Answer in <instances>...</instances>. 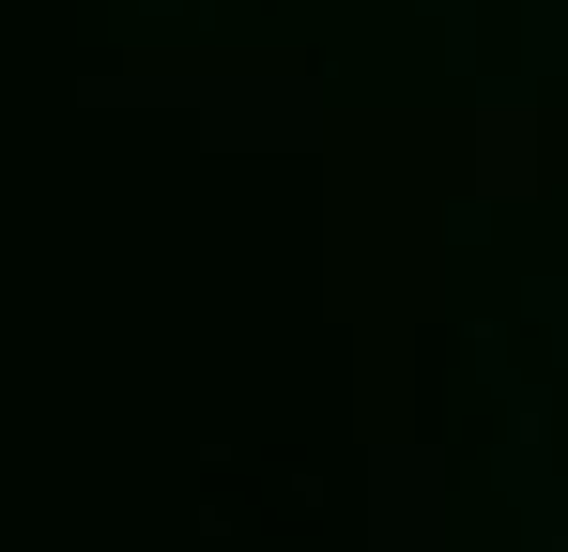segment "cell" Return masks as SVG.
<instances>
[]
</instances>
